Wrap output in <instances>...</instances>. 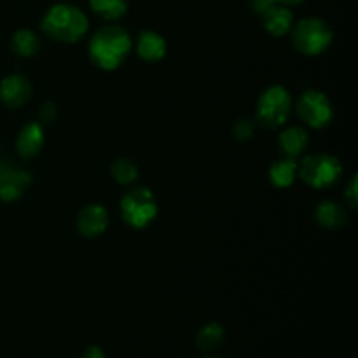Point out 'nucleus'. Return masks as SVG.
I'll return each instance as SVG.
<instances>
[{"mask_svg": "<svg viewBox=\"0 0 358 358\" xmlns=\"http://www.w3.org/2000/svg\"><path fill=\"white\" fill-rule=\"evenodd\" d=\"M56 115H58V108H56V105L52 101H45L41 107V110H38V119H41L42 124H51V122H55Z\"/></svg>", "mask_w": 358, "mask_h": 358, "instance_id": "22", "label": "nucleus"}, {"mask_svg": "<svg viewBox=\"0 0 358 358\" xmlns=\"http://www.w3.org/2000/svg\"><path fill=\"white\" fill-rule=\"evenodd\" d=\"M275 3L278 2H276V0H252V9L262 16V14H264L268 9H271Z\"/></svg>", "mask_w": 358, "mask_h": 358, "instance_id": "24", "label": "nucleus"}, {"mask_svg": "<svg viewBox=\"0 0 358 358\" xmlns=\"http://www.w3.org/2000/svg\"><path fill=\"white\" fill-rule=\"evenodd\" d=\"M133 41L117 24L98 28L90 41V58L101 70H115L131 52Z\"/></svg>", "mask_w": 358, "mask_h": 358, "instance_id": "1", "label": "nucleus"}, {"mask_svg": "<svg viewBox=\"0 0 358 358\" xmlns=\"http://www.w3.org/2000/svg\"><path fill=\"white\" fill-rule=\"evenodd\" d=\"M315 219L320 226L329 227V229H338L348 222V213L345 206L336 201H324L317 206Z\"/></svg>", "mask_w": 358, "mask_h": 358, "instance_id": "15", "label": "nucleus"}, {"mask_svg": "<svg viewBox=\"0 0 358 358\" xmlns=\"http://www.w3.org/2000/svg\"><path fill=\"white\" fill-rule=\"evenodd\" d=\"M80 358H105V352L96 345L87 346L83 352V355H80Z\"/></svg>", "mask_w": 358, "mask_h": 358, "instance_id": "25", "label": "nucleus"}, {"mask_svg": "<svg viewBox=\"0 0 358 358\" xmlns=\"http://www.w3.org/2000/svg\"><path fill=\"white\" fill-rule=\"evenodd\" d=\"M121 215L128 226L143 229L157 215V203L152 191L142 185H135L121 198Z\"/></svg>", "mask_w": 358, "mask_h": 358, "instance_id": "5", "label": "nucleus"}, {"mask_svg": "<svg viewBox=\"0 0 358 358\" xmlns=\"http://www.w3.org/2000/svg\"><path fill=\"white\" fill-rule=\"evenodd\" d=\"M108 226V212L103 205L91 203L86 205L77 215V229L86 238L100 236Z\"/></svg>", "mask_w": 358, "mask_h": 358, "instance_id": "10", "label": "nucleus"}, {"mask_svg": "<svg viewBox=\"0 0 358 358\" xmlns=\"http://www.w3.org/2000/svg\"><path fill=\"white\" fill-rule=\"evenodd\" d=\"M90 6L107 21H117L128 13V0H90Z\"/></svg>", "mask_w": 358, "mask_h": 358, "instance_id": "19", "label": "nucleus"}, {"mask_svg": "<svg viewBox=\"0 0 358 358\" xmlns=\"http://www.w3.org/2000/svg\"><path fill=\"white\" fill-rule=\"evenodd\" d=\"M203 358H222V357H215V355H206V357H203Z\"/></svg>", "mask_w": 358, "mask_h": 358, "instance_id": "27", "label": "nucleus"}, {"mask_svg": "<svg viewBox=\"0 0 358 358\" xmlns=\"http://www.w3.org/2000/svg\"><path fill=\"white\" fill-rule=\"evenodd\" d=\"M297 168H299V164H297L296 159L283 156L282 159L273 163L271 168H269V180L280 189L289 187L297 178Z\"/></svg>", "mask_w": 358, "mask_h": 358, "instance_id": "16", "label": "nucleus"}, {"mask_svg": "<svg viewBox=\"0 0 358 358\" xmlns=\"http://www.w3.org/2000/svg\"><path fill=\"white\" fill-rule=\"evenodd\" d=\"M278 3H283V6H297V3H303L304 0H276Z\"/></svg>", "mask_w": 358, "mask_h": 358, "instance_id": "26", "label": "nucleus"}, {"mask_svg": "<svg viewBox=\"0 0 358 358\" xmlns=\"http://www.w3.org/2000/svg\"><path fill=\"white\" fill-rule=\"evenodd\" d=\"M112 177L115 178L117 184L129 185L136 180L138 177V168L128 157H119V159L114 161L112 164Z\"/></svg>", "mask_w": 358, "mask_h": 358, "instance_id": "20", "label": "nucleus"}, {"mask_svg": "<svg viewBox=\"0 0 358 358\" xmlns=\"http://www.w3.org/2000/svg\"><path fill=\"white\" fill-rule=\"evenodd\" d=\"M292 108V96L283 86H271L259 96L257 119L266 128H280L287 122Z\"/></svg>", "mask_w": 358, "mask_h": 358, "instance_id": "6", "label": "nucleus"}, {"mask_svg": "<svg viewBox=\"0 0 358 358\" xmlns=\"http://www.w3.org/2000/svg\"><path fill=\"white\" fill-rule=\"evenodd\" d=\"M44 145V128L41 122H28L23 129L20 131L16 140L17 152L24 159L37 156L38 150Z\"/></svg>", "mask_w": 358, "mask_h": 358, "instance_id": "12", "label": "nucleus"}, {"mask_svg": "<svg viewBox=\"0 0 358 358\" xmlns=\"http://www.w3.org/2000/svg\"><path fill=\"white\" fill-rule=\"evenodd\" d=\"M292 28V42L297 51L303 55H322L334 41V31L322 17H304Z\"/></svg>", "mask_w": 358, "mask_h": 358, "instance_id": "3", "label": "nucleus"}, {"mask_svg": "<svg viewBox=\"0 0 358 358\" xmlns=\"http://www.w3.org/2000/svg\"><path fill=\"white\" fill-rule=\"evenodd\" d=\"M31 96V84L28 77L20 76V73H13L7 76L6 79L0 83V100L6 107L17 108L21 105L27 103Z\"/></svg>", "mask_w": 358, "mask_h": 358, "instance_id": "9", "label": "nucleus"}, {"mask_svg": "<svg viewBox=\"0 0 358 358\" xmlns=\"http://www.w3.org/2000/svg\"><path fill=\"white\" fill-rule=\"evenodd\" d=\"M308 133L301 126H290V128L283 129L282 135L278 138V147L285 157H299L301 154L306 150L308 147Z\"/></svg>", "mask_w": 358, "mask_h": 358, "instance_id": "14", "label": "nucleus"}, {"mask_svg": "<svg viewBox=\"0 0 358 358\" xmlns=\"http://www.w3.org/2000/svg\"><path fill=\"white\" fill-rule=\"evenodd\" d=\"M346 201L352 208H357V203H358V185H357V177H353L350 180L348 187H346Z\"/></svg>", "mask_w": 358, "mask_h": 358, "instance_id": "23", "label": "nucleus"}, {"mask_svg": "<svg viewBox=\"0 0 358 358\" xmlns=\"http://www.w3.org/2000/svg\"><path fill=\"white\" fill-rule=\"evenodd\" d=\"M297 168V175L315 189H327L334 185L343 175V164L332 154H308Z\"/></svg>", "mask_w": 358, "mask_h": 358, "instance_id": "4", "label": "nucleus"}, {"mask_svg": "<svg viewBox=\"0 0 358 358\" xmlns=\"http://www.w3.org/2000/svg\"><path fill=\"white\" fill-rule=\"evenodd\" d=\"M262 23L264 28L275 37H283L289 34L294 27V14L289 9V6L283 3H275L271 9L262 14Z\"/></svg>", "mask_w": 358, "mask_h": 358, "instance_id": "11", "label": "nucleus"}, {"mask_svg": "<svg viewBox=\"0 0 358 358\" xmlns=\"http://www.w3.org/2000/svg\"><path fill=\"white\" fill-rule=\"evenodd\" d=\"M41 28L55 41L73 44L87 34L90 20L84 10L72 3H55L42 17Z\"/></svg>", "mask_w": 358, "mask_h": 358, "instance_id": "2", "label": "nucleus"}, {"mask_svg": "<svg viewBox=\"0 0 358 358\" xmlns=\"http://www.w3.org/2000/svg\"><path fill=\"white\" fill-rule=\"evenodd\" d=\"M296 110L297 115L308 126L317 129L325 128L332 121V115H334L332 103L327 98V94L317 90L304 91L299 96V100H297Z\"/></svg>", "mask_w": 358, "mask_h": 358, "instance_id": "7", "label": "nucleus"}, {"mask_svg": "<svg viewBox=\"0 0 358 358\" xmlns=\"http://www.w3.org/2000/svg\"><path fill=\"white\" fill-rule=\"evenodd\" d=\"M10 45H13V51L16 52L17 56L28 58V56H34L35 52L38 51V48H41V41H38L35 31L23 28V30H17L16 34L13 35Z\"/></svg>", "mask_w": 358, "mask_h": 358, "instance_id": "18", "label": "nucleus"}, {"mask_svg": "<svg viewBox=\"0 0 358 358\" xmlns=\"http://www.w3.org/2000/svg\"><path fill=\"white\" fill-rule=\"evenodd\" d=\"M224 339H226V331H224L222 325L212 322V324H206L205 327L199 329L198 338H196V345H198V348L201 350V352L208 353L219 348L224 343Z\"/></svg>", "mask_w": 358, "mask_h": 358, "instance_id": "17", "label": "nucleus"}, {"mask_svg": "<svg viewBox=\"0 0 358 358\" xmlns=\"http://www.w3.org/2000/svg\"><path fill=\"white\" fill-rule=\"evenodd\" d=\"M31 175L13 164H0V199L16 201L30 185Z\"/></svg>", "mask_w": 358, "mask_h": 358, "instance_id": "8", "label": "nucleus"}, {"mask_svg": "<svg viewBox=\"0 0 358 358\" xmlns=\"http://www.w3.org/2000/svg\"><path fill=\"white\" fill-rule=\"evenodd\" d=\"M233 133L238 140H250L255 133V122L252 119H240L234 124Z\"/></svg>", "mask_w": 358, "mask_h": 358, "instance_id": "21", "label": "nucleus"}, {"mask_svg": "<svg viewBox=\"0 0 358 358\" xmlns=\"http://www.w3.org/2000/svg\"><path fill=\"white\" fill-rule=\"evenodd\" d=\"M136 52L145 62H159L166 55V41L157 31L143 30L136 41Z\"/></svg>", "mask_w": 358, "mask_h": 358, "instance_id": "13", "label": "nucleus"}]
</instances>
